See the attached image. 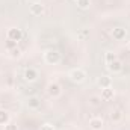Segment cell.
<instances>
[{
	"instance_id": "cell-1",
	"label": "cell",
	"mask_w": 130,
	"mask_h": 130,
	"mask_svg": "<svg viewBox=\"0 0 130 130\" xmlns=\"http://www.w3.org/2000/svg\"><path fill=\"white\" fill-rule=\"evenodd\" d=\"M68 77H70V80L74 82V83H82V82H85V79H86V73H85L82 68H73V70L70 71Z\"/></svg>"
},
{
	"instance_id": "cell-2",
	"label": "cell",
	"mask_w": 130,
	"mask_h": 130,
	"mask_svg": "<svg viewBox=\"0 0 130 130\" xmlns=\"http://www.w3.org/2000/svg\"><path fill=\"white\" fill-rule=\"evenodd\" d=\"M44 61L48 65H56L61 62V53L58 50H47L44 53Z\"/></svg>"
},
{
	"instance_id": "cell-3",
	"label": "cell",
	"mask_w": 130,
	"mask_h": 130,
	"mask_svg": "<svg viewBox=\"0 0 130 130\" xmlns=\"http://www.w3.org/2000/svg\"><path fill=\"white\" fill-rule=\"evenodd\" d=\"M47 95L50 98H59L62 95V88H61V85L56 83V82H50V83L47 85Z\"/></svg>"
},
{
	"instance_id": "cell-4",
	"label": "cell",
	"mask_w": 130,
	"mask_h": 130,
	"mask_svg": "<svg viewBox=\"0 0 130 130\" xmlns=\"http://www.w3.org/2000/svg\"><path fill=\"white\" fill-rule=\"evenodd\" d=\"M23 30L20 27H9L8 32H6V38L11 39V41H15V42H20L23 39Z\"/></svg>"
},
{
	"instance_id": "cell-5",
	"label": "cell",
	"mask_w": 130,
	"mask_h": 130,
	"mask_svg": "<svg viewBox=\"0 0 130 130\" xmlns=\"http://www.w3.org/2000/svg\"><path fill=\"white\" fill-rule=\"evenodd\" d=\"M23 77H24L26 82H35V80L38 79V71H36L35 68H26Z\"/></svg>"
},
{
	"instance_id": "cell-6",
	"label": "cell",
	"mask_w": 130,
	"mask_h": 130,
	"mask_svg": "<svg viewBox=\"0 0 130 130\" xmlns=\"http://www.w3.org/2000/svg\"><path fill=\"white\" fill-rule=\"evenodd\" d=\"M115 97V91L112 89V86H109V88H104V89H101V101H110V100H113Z\"/></svg>"
},
{
	"instance_id": "cell-7",
	"label": "cell",
	"mask_w": 130,
	"mask_h": 130,
	"mask_svg": "<svg viewBox=\"0 0 130 130\" xmlns=\"http://www.w3.org/2000/svg\"><path fill=\"white\" fill-rule=\"evenodd\" d=\"M29 12L32 14V15H41V14H44V5L42 3H30V6H29Z\"/></svg>"
},
{
	"instance_id": "cell-8",
	"label": "cell",
	"mask_w": 130,
	"mask_h": 130,
	"mask_svg": "<svg viewBox=\"0 0 130 130\" xmlns=\"http://www.w3.org/2000/svg\"><path fill=\"white\" fill-rule=\"evenodd\" d=\"M97 85L101 88V89L112 86V77H110V76H100V77L97 79Z\"/></svg>"
},
{
	"instance_id": "cell-9",
	"label": "cell",
	"mask_w": 130,
	"mask_h": 130,
	"mask_svg": "<svg viewBox=\"0 0 130 130\" xmlns=\"http://www.w3.org/2000/svg\"><path fill=\"white\" fill-rule=\"evenodd\" d=\"M103 126H104V123H103V120L98 118V117L89 120V129L91 130H101L103 129Z\"/></svg>"
},
{
	"instance_id": "cell-10",
	"label": "cell",
	"mask_w": 130,
	"mask_h": 130,
	"mask_svg": "<svg viewBox=\"0 0 130 130\" xmlns=\"http://www.w3.org/2000/svg\"><path fill=\"white\" fill-rule=\"evenodd\" d=\"M126 35H127V30H126L124 27H115V29L112 30V36H113V39H117V41L124 39Z\"/></svg>"
},
{
	"instance_id": "cell-11",
	"label": "cell",
	"mask_w": 130,
	"mask_h": 130,
	"mask_svg": "<svg viewBox=\"0 0 130 130\" xmlns=\"http://www.w3.org/2000/svg\"><path fill=\"white\" fill-rule=\"evenodd\" d=\"M26 103H27V107H29V109H39V107H41V100L38 97H35V95L29 97Z\"/></svg>"
},
{
	"instance_id": "cell-12",
	"label": "cell",
	"mask_w": 130,
	"mask_h": 130,
	"mask_svg": "<svg viewBox=\"0 0 130 130\" xmlns=\"http://www.w3.org/2000/svg\"><path fill=\"white\" fill-rule=\"evenodd\" d=\"M107 68H109V71H112V73H121V71H123V62H121L120 59H117V61H113L112 64L107 65Z\"/></svg>"
},
{
	"instance_id": "cell-13",
	"label": "cell",
	"mask_w": 130,
	"mask_h": 130,
	"mask_svg": "<svg viewBox=\"0 0 130 130\" xmlns=\"http://www.w3.org/2000/svg\"><path fill=\"white\" fill-rule=\"evenodd\" d=\"M11 121V113L6 109H0V126H5Z\"/></svg>"
},
{
	"instance_id": "cell-14",
	"label": "cell",
	"mask_w": 130,
	"mask_h": 130,
	"mask_svg": "<svg viewBox=\"0 0 130 130\" xmlns=\"http://www.w3.org/2000/svg\"><path fill=\"white\" fill-rule=\"evenodd\" d=\"M121 120H123V112L120 109H113L110 112V121L112 123H120Z\"/></svg>"
},
{
	"instance_id": "cell-15",
	"label": "cell",
	"mask_w": 130,
	"mask_h": 130,
	"mask_svg": "<svg viewBox=\"0 0 130 130\" xmlns=\"http://www.w3.org/2000/svg\"><path fill=\"white\" fill-rule=\"evenodd\" d=\"M8 52H9V58H12V59H20V58L23 56V52H21L20 47H15V48L8 50Z\"/></svg>"
},
{
	"instance_id": "cell-16",
	"label": "cell",
	"mask_w": 130,
	"mask_h": 130,
	"mask_svg": "<svg viewBox=\"0 0 130 130\" xmlns=\"http://www.w3.org/2000/svg\"><path fill=\"white\" fill-rule=\"evenodd\" d=\"M118 58H117V55L113 53V52H106L104 53V62H106V65L112 64L113 61H117Z\"/></svg>"
},
{
	"instance_id": "cell-17",
	"label": "cell",
	"mask_w": 130,
	"mask_h": 130,
	"mask_svg": "<svg viewBox=\"0 0 130 130\" xmlns=\"http://www.w3.org/2000/svg\"><path fill=\"white\" fill-rule=\"evenodd\" d=\"M89 104H91L92 107H98V106L101 104V98H100V95H94V97L89 98Z\"/></svg>"
},
{
	"instance_id": "cell-18",
	"label": "cell",
	"mask_w": 130,
	"mask_h": 130,
	"mask_svg": "<svg viewBox=\"0 0 130 130\" xmlns=\"http://www.w3.org/2000/svg\"><path fill=\"white\" fill-rule=\"evenodd\" d=\"M76 2H77V6L80 9H88L91 5V0H76Z\"/></svg>"
},
{
	"instance_id": "cell-19",
	"label": "cell",
	"mask_w": 130,
	"mask_h": 130,
	"mask_svg": "<svg viewBox=\"0 0 130 130\" xmlns=\"http://www.w3.org/2000/svg\"><path fill=\"white\" fill-rule=\"evenodd\" d=\"M3 130H18V126H17V123L9 121L8 124H5V126H3Z\"/></svg>"
},
{
	"instance_id": "cell-20",
	"label": "cell",
	"mask_w": 130,
	"mask_h": 130,
	"mask_svg": "<svg viewBox=\"0 0 130 130\" xmlns=\"http://www.w3.org/2000/svg\"><path fill=\"white\" fill-rule=\"evenodd\" d=\"M17 44H18V42H15V41H11V39H8V41L5 42V47H6V50H12V48L18 47Z\"/></svg>"
},
{
	"instance_id": "cell-21",
	"label": "cell",
	"mask_w": 130,
	"mask_h": 130,
	"mask_svg": "<svg viewBox=\"0 0 130 130\" xmlns=\"http://www.w3.org/2000/svg\"><path fill=\"white\" fill-rule=\"evenodd\" d=\"M39 130H55V126L53 124H50V123H44L42 126H41V129Z\"/></svg>"
},
{
	"instance_id": "cell-22",
	"label": "cell",
	"mask_w": 130,
	"mask_h": 130,
	"mask_svg": "<svg viewBox=\"0 0 130 130\" xmlns=\"http://www.w3.org/2000/svg\"><path fill=\"white\" fill-rule=\"evenodd\" d=\"M88 35H89V30H88V29H83V30L80 32V36H82V38H85V36H88Z\"/></svg>"
},
{
	"instance_id": "cell-23",
	"label": "cell",
	"mask_w": 130,
	"mask_h": 130,
	"mask_svg": "<svg viewBox=\"0 0 130 130\" xmlns=\"http://www.w3.org/2000/svg\"><path fill=\"white\" fill-rule=\"evenodd\" d=\"M27 2H29V3H38L39 0H27Z\"/></svg>"
},
{
	"instance_id": "cell-24",
	"label": "cell",
	"mask_w": 130,
	"mask_h": 130,
	"mask_svg": "<svg viewBox=\"0 0 130 130\" xmlns=\"http://www.w3.org/2000/svg\"><path fill=\"white\" fill-rule=\"evenodd\" d=\"M129 48H130V41H129Z\"/></svg>"
}]
</instances>
